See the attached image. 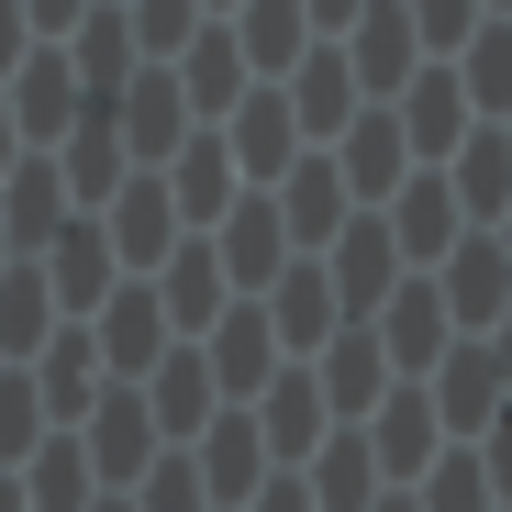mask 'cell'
I'll list each match as a JSON object with an SVG mask.
<instances>
[{
  "mask_svg": "<svg viewBox=\"0 0 512 512\" xmlns=\"http://www.w3.org/2000/svg\"><path fill=\"white\" fill-rule=\"evenodd\" d=\"M323 279H334V301H346V323H379V312H390V290H401L412 268H401L390 223H379V212H357L346 234L323 245Z\"/></svg>",
  "mask_w": 512,
  "mask_h": 512,
  "instance_id": "8992f818",
  "label": "cell"
},
{
  "mask_svg": "<svg viewBox=\"0 0 512 512\" xmlns=\"http://www.w3.org/2000/svg\"><path fill=\"white\" fill-rule=\"evenodd\" d=\"M90 512H134V490H101V501H90Z\"/></svg>",
  "mask_w": 512,
  "mask_h": 512,
  "instance_id": "b9f144b4",
  "label": "cell"
},
{
  "mask_svg": "<svg viewBox=\"0 0 512 512\" xmlns=\"http://www.w3.org/2000/svg\"><path fill=\"white\" fill-rule=\"evenodd\" d=\"M401 23H412V45H423V67H446L490 12H479V0H401Z\"/></svg>",
  "mask_w": 512,
  "mask_h": 512,
  "instance_id": "d6a6232c",
  "label": "cell"
},
{
  "mask_svg": "<svg viewBox=\"0 0 512 512\" xmlns=\"http://www.w3.org/2000/svg\"><path fill=\"white\" fill-rule=\"evenodd\" d=\"M446 190H457V212H468V234H490L501 212H512V145H501V123H479L457 156H446Z\"/></svg>",
  "mask_w": 512,
  "mask_h": 512,
  "instance_id": "484cf974",
  "label": "cell"
},
{
  "mask_svg": "<svg viewBox=\"0 0 512 512\" xmlns=\"http://www.w3.org/2000/svg\"><path fill=\"white\" fill-rule=\"evenodd\" d=\"M379 223H390V245H401V268H412V279H435L446 256L468 245V212H457V190H446V167H412V190H401Z\"/></svg>",
  "mask_w": 512,
  "mask_h": 512,
  "instance_id": "52a82bcc",
  "label": "cell"
},
{
  "mask_svg": "<svg viewBox=\"0 0 512 512\" xmlns=\"http://www.w3.org/2000/svg\"><path fill=\"white\" fill-rule=\"evenodd\" d=\"M167 78H179V101H190V123H223L245 90H256V78H245V56H234V34L223 23H201L179 56H167Z\"/></svg>",
  "mask_w": 512,
  "mask_h": 512,
  "instance_id": "d4e9b609",
  "label": "cell"
},
{
  "mask_svg": "<svg viewBox=\"0 0 512 512\" xmlns=\"http://www.w3.org/2000/svg\"><path fill=\"white\" fill-rule=\"evenodd\" d=\"M357 435H368V457H379V479H390V490H412L423 468L446 457V423H435V401H423V379H401V390L357 423Z\"/></svg>",
  "mask_w": 512,
  "mask_h": 512,
  "instance_id": "4fadbf2b",
  "label": "cell"
},
{
  "mask_svg": "<svg viewBox=\"0 0 512 512\" xmlns=\"http://www.w3.org/2000/svg\"><path fill=\"white\" fill-rule=\"evenodd\" d=\"M490 245H501V268H512V212H501V223H490Z\"/></svg>",
  "mask_w": 512,
  "mask_h": 512,
  "instance_id": "60d3db41",
  "label": "cell"
},
{
  "mask_svg": "<svg viewBox=\"0 0 512 512\" xmlns=\"http://www.w3.org/2000/svg\"><path fill=\"white\" fill-rule=\"evenodd\" d=\"M446 78H457V101H468L479 123H512V23H479V34L446 56Z\"/></svg>",
  "mask_w": 512,
  "mask_h": 512,
  "instance_id": "f546056e",
  "label": "cell"
},
{
  "mask_svg": "<svg viewBox=\"0 0 512 512\" xmlns=\"http://www.w3.org/2000/svg\"><path fill=\"white\" fill-rule=\"evenodd\" d=\"M12 479H23L34 512H90V501H101V468H90V446H78V435H45Z\"/></svg>",
  "mask_w": 512,
  "mask_h": 512,
  "instance_id": "f1b7e54d",
  "label": "cell"
},
{
  "mask_svg": "<svg viewBox=\"0 0 512 512\" xmlns=\"http://www.w3.org/2000/svg\"><path fill=\"white\" fill-rule=\"evenodd\" d=\"M56 179H67V201L78 212H101L123 179H134V156H123V134H112V112H90V123H78L67 145H56Z\"/></svg>",
  "mask_w": 512,
  "mask_h": 512,
  "instance_id": "4316f807",
  "label": "cell"
},
{
  "mask_svg": "<svg viewBox=\"0 0 512 512\" xmlns=\"http://www.w3.org/2000/svg\"><path fill=\"white\" fill-rule=\"evenodd\" d=\"M78 446H90L101 490H134V479H145V468L167 457V435H156L145 390H101V401H90V423H78Z\"/></svg>",
  "mask_w": 512,
  "mask_h": 512,
  "instance_id": "9c48e42d",
  "label": "cell"
},
{
  "mask_svg": "<svg viewBox=\"0 0 512 512\" xmlns=\"http://www.w3.org/2000/svg\"><path fill=\"white\" fill-rule=\"evenodd\" d=\"M134 390H145V412H156V435H167V446H201L212 423H223V390H212L201 346H167V357H156Z\"/></svg>",
  "mask_w": 512,
  "mask_h": 512,
  "instance_id": "5bb4252c",
  "label": "cell"
},
{
  "mask_svg": "<svg viewBox=\"0 0 512 512\" xmlns=\"http://www.w3.org/2000/svg\"><path fill=\"white\" fill-rule=\"evenodd\" d=\"M134 512H212V490H201V468H190L179 446H167V457L134 479Z\"/></svg>",
  "mask_w": 512,
  "mask_h": 512,
  "instance_id": "836d02e7",
  "label": "cell"
},
{
  "mask_svg": "<svg viewBox=\"0 0 512 512\" xmlns=\"http://www.w3.org/2000/svg\"><path fill=\"white\" fill-rule=\"evenodd\" d=\"M390 123H401V145H412V167H446V156H457V145L479 134V112L457 101V78H446V67H423L412 90L390 101Z\"/></svg>",
  "mask_w": 512,
  "mask_h": 512,
  "instance_id": "ffe728a7",
  "label": "cell"
},
{
  "mask_svg": "<svg viewBox=\"0 0 512 512\" xmlns=\"http://www.w3.org/2000/svg\"><path fill=\"white\" fill-rule=\"evenodd\" d=\"M0 256H12V234H0Z\"/></svg>",
  "mask_w": 512,
  "mask_h": 512,
  "instance_id": "ee69618b",
  "label": "cell"
},
{
  "mask_svg": "<svg viewBox=\"0 0 512 512\" xmlns=\"http://www.w3.org/2000/svg\"><path fill=\"white\" fill-rule=\"evenodd\" d=\"M479 12H490V23H512V0H479Z\"/></svg>",
  "mask_w": 512,
  "mask_h": 512,
  "instance_id": "7bdbcfd3",
  "label": "cell"
},
{
  "mask_svg": "<svg viewBox=\"0 0 512 512\" xmlns=\"http://www.w3.org/2000/svg\"><path fill=\"white\" fill-rule=\"evenodd\" d=\"M212 256H223V290H234V301H268V290L290 279V223H279V201L245 190V201L212 223Z\"/></svg>",
  "mask_w": 512,
  "mask_h": 512,
  "instance_id": "7a4b0ae2",
  "label": "cell"
},
{
  "mask_svg": "<svg viewBox=\"0 0 512 512\" xmlns=\"http://www.w3.org/2000/svg\"><path fill=\"white\" fill-rule=\"evenodd\" d=\"M45 435H56V423H45V390H34L23 368H0V479H12Z\"/></svg>",
  "mask_w": 512,
  "mask_h": 512,
  "instance_id": "1f68e13d",
  "label": "cell"
},
{
  "mask_svg": "<svg viewBox=\"0 0 512 512\" xmlns=\"http://www.w3.org/2000/svg\"><path fill=\"white\" fill-rule=\"evenodd\" d=\"M468 457H479V468H490V501H501V512H512V412H501V423H490V435H479V446H468Z\"/></svg>",
  "mask_w": 512,
  "mask_h": 512,
  "instance_id": "e575fe53",
  "label": "cell"
},
{
  "mask_svg": "<svg viewBox=\"0 0 512 512\" xmlns=\"http://www.w3.org/2000/svg\"><path fill=\"white\" fill-rule=\"evenodd\" d=\"M201 368H212V390H223V412H256V401H268V379L290 368L279 357V334H268V312H256V301H234L212 334H201Z\"/></svg>",
  "mask_w": 512,
  "mask_h": 512,
  "instance_id": "5b68a950",
  "label": "cell"
},
{
  "mask_svg": "<svg viewBox=\"0 0 512 512\" xmlns=\"http://www.w3.org/2000/svg\"><path fill=\"white\" fill-rule=\"evenodd\" d=\"M156 179H167V201H179V234H212L234 201H245V179H234V156H223V123H201L179 156H167L156 167Z\"/></svg>",
  "mask_w": 512,
  "mask_h": 512,
  "instance_id": "9a60e30c",
  "label": "cell"
},
{
  "mask_svg": "<svg viewBox=\"0 0 512 512\" xmlns=\"http://www.w3.org/2000/svg\"><path fill=\"white\" fill-rule=\"evenodd\" d=\"M245 512H312V479H301V468H279V479H268V490H256Z\"/></svg>",
  "mask_w": 512,
  "mask_h": 512,
  "instance_id": "74e56055",
  "label": "cell"
},
{
  "mask_svg": "<svg viewBox=\"0 0 512 512\" xmlns=\"http://www.w3.org/2000/svg\"><path fill=\"white\" fill-rule=\"evenodd\" d=\"M112 134H123V156H134V167H167L201 123H190V101H179V78H167V67H145L134 90L112 101Z\"/></svg>",
  "mask_w": 512,
  "mask_h": 512,
  "instance_id": "d6986e66",
  "label": "cell"
},
{
  "mask_svg": "<svg viewBox=\"0 0 512 512\" xmlns=\"http://www.w3.org/2000/svg\"><path fill=\"white\" fill-rule=\"evenodd\" d=\"M256 312H268V334H279V357H290V368H312V357L334 346V334H346V301H334L323 256H290V279H279L268 301H256Z\"/></svg>",
  "mask_w": 512,
  "mask_h": 512,
  "instance_id": "ba28073f",
  "label": "cell"
},
{
  "mask_svg": "<svg viewBox=\"0 0 512 512\" xmlns=\"http://www.w3.org/2000/svg\"><path fill=\"white\" fill-rule=\"evenodd\" d=\"M279 101H290V123H301V156H334V145H346V123L368 112V101H357L346 45H312V56L279 78Z\"/></svg>",
  "mask_w": 512,
  "mask_h": 512,
  "instance_id": "277c9868",
  "label": "cell"
},
{
  "mask_svg": "<svg viewBox=\"0 0 512 512\" xmlns=\"http://www.w3.org/2000/svg\"><path fill=\"white\" fill-rule=\"evenodd\" d=\"M435 290H446V323L468 334V346L512 312V268H501V245H490V234H468V245L446 256V268H435Z\"/></svg>",
  "mask_w": 512,
  "mask_h": 512,
  "instance_id": "603a6c76",
  "label": "cell"
},
{
  "mask_svg": "<svg viewBox=\"0 0 512 512\" xmlns=\"http://www.w3.org/2000/svg\"><path fill=\"white\" fill-rule=\"evenodd\" d=\"M179 457L201 468V490H212V512H245L256 490L279 479V468H268V446H256V423H245V412H223L212 435H201V446H179Z\"/></svg>",
  "mask_w": 512,
  "mask_h": 512,
  "instance_id": "7402d4cb",
  "label": "cell"
},
{
  "mask_svg": "<svg viewBox=\"0 0 512 512\" xmlns=\"http://www.w3.org/2000/svg\"><path fill=\"white\" fill-rule=\"evenodd\" d=\"M245 423H256V446H268V468H312V457H323V435H334V412H323L312 368H279V379H268V401H256Z\"/></svg>",
  "mask_w": 512,
  "mask_h": 512,
  "instance_id": "2e32d148",
  "label": "cell"
},
{
  "mask_svg": "<svg viewBox=\"0 0 512 512\" xmlns=\"http://www.w3.org/2000/svg\"><path fill=\"white\" fill-rule=\"evenodd\" d=\"M78 334L101 346V379H112V390H134L167 346H179V334H167V312H156V279H123V290H112L90 323H78Z\"/></svg>",
  "mask_w": 512,
  "mask_h": 512,
  "instance_id": "3957f363",
  "label": "cell"
},
{
  "mask_svg": "<svg viewBox=\"0 0 512 512\" xmlns=\"http://www.w3.org/2000/svg\"><path fill=\"white\" fill-rule=\"evenodd\" d=\"M156 312H167V334H179V346H201V334L234 312V290H223V256H212V234H190L179 256H167L156 268Z\"/></svg>",
  "mask_w": 512,
  "mask_h": 512,
  "instance_id": "ac0fdd59",
  "label": "cell"
},
{
  "mask_svg": "<svg viewBox=\"0 0 512 512\" xmlns=\"http://www.w3.org/2000/svg\"><path fill=\"white\" fill-rule=\"evenodd\" d=\"M223 34H234V56H245V78H256V90H279V78L312 56V12H301V0H245Z\"/></svg>",
  "mask_w": 512,
  "mask_h": 512,
  "instance_id": "cb8c5ba5",
  "label": "cell"
},
{
  "mask_svg": "<svg viewBox=\"0 0 512 512\" xmlns=\"http://www.w3.org/2000/svg\"><path fill=\"white\" fill-rule=\"evenodd\" d=\"M268 201H279V223H290V256H323L334 234L357 223V201H346V179H334V156H301V167H290V179H279Z\"/></svg>",
  "mask_w": 512,
  "mask_h": 512,
  "instance_id": "44dd1931",
  "label": "cell"
},
{
  "mask_svg": "<svg viewBox=\"0 0 512 512\" xmlns=\"http://www.w3.org/2000/svg\"><path fill=\"white\" fill-rule=\"evenodd\" d=\"M334 179H346L357 212H390V201L412 190V145H401V123H390V112H357L346 145H334Z\"/></svg>",
  "mask_w": 512,
  "mask_h": 512,
  "instance_id": "e0dca14e",
  "label": "cell"
},
{
  "mask_svg": "<svg viewBox=\"0 0 512 512\" xmlns=\"http://www.w3.org/2000/svg\"><path fill=\"white\" fill-rule=\"evenodd\" d=\"M368 334H379L390 379H435V368H446V346H457V323H446V290H435V279H401V290H390V312H379Z\"/></svg>",
  "mask_w": 512,
  "mask_h": 512,
  "instance_id": "30bf717a",
  "label": "cell"
},
{
  "mask_svg": "<svg viewBox=\"0 0 512 512\" xmlns=\"http://www.w3.org/2000/svg\"><path fill=\"white\" fill-rule=\"evenodd\" d=\"M23 56H34V23H23V0H0V78H23Z\"/></svg>",
  "mask_w": 512,
  "mask_h": 512,
  "instance_id": "8d00e7d4",
  "label": "cell"
},
{
  "mask_svg": "<svg viewBox=\"0 0 512 512\" xmlns=\"http://www.w3.org/2000/svg\"><path fill=\"white\" fill-rule=\"evenodd\" d=\"M101 234H112V256H123V279H156L167 268V256H179L190 234H179V201H167V179H156V167H134V179L90 212Z\"/></svg>",
  "mask_w": 512,
  "mask_h": 512,
  "instance_id": "6da1fadb",
  "label": "cell"
},
{
  "mask_svg": "<svg viewBox=\"0 0 512 512\" xmlns=\"http://www.w3.org/2000/svg\"><path fill=\"white\" fill-rule=\"evenodd\" d=\"M0 512H34V501H23V479H0Z\"/></svg>",
  "mask_w": 512,
  "mask_h": 512,
  "instance_id": "ab89813d",
  "label": "cell"
},
{
  "mask_svg": "<svg viewBox=\"0 0 512 512\" xmlns=\"http://www.w3.org/2000/svg\"><path fill=\"white\" fill-rule=\"evenodd\" d=\"M501 145H512V123H501Z\"/></svg>",
  "mask_w": 512,
  "mask_h": 512,
  "instance_id": "f6af8a7d",
  "label": "cell"
},
{
  "mask_svg": "<svg viewBox=\"0 0 512 512\" xmlns=\"http://www.w3.org/2000/svg\"><path fill=\"white\" fill-rule=\"evenodd\" d=\"M412 512H501V501H490V468H479L468 446H446L435 468L412 479Z\"/></svg>",
  "mask_w": 512,
  "mask_h": 512,
  "instance_id": "4dcf8cb0",
  "label": "cell"
},
{
  "mask_svg": "<svg viewBox=\"0 0 512 512\" xmlns=\"http://www.w3.org/2000/svg\"><path fill=\"white\" fill-rule=\"evenodd\" d=\"M223 156H234L245 190H279L290 167H301V123H290V101H279V90H245V101L223 112Z\"/></svg>",
  "mask_w": 512,
  "mask_h": 512,
  "instance_id": "7c38bea8",
  "label": "cell"
},
{
  "mask_svg": "<svg viewBox=\"0 0 512 512\" xmlns=\"http://www.w3.org/2000/svg\"><path fill=\"white\" fill-rule=\"evenodd\" d=\"M301 479H312V512H379V501H390V479H379L368 435H323V457H312Z\"/></svg>",
  "mask_w": 512,
  "mask_h": 512,
  "instance_id": "83f0119b",
  "label": "cell"
},
{
  "mask_svg": "<svg viewBox=\"0 0 512 512\" xmlns=\"http://www.w3.org/2000/svg\"><path fill=\"white\" fill-rule=\"evenodd\" d=\"M312 390H323V412H334V435H357V423H368L401 379H390V357H379V334H368V323H346V334L312 357Z\"/></svg>",
  "mask_w": 512,
  "mask_h": 512,
  "instance_id": "8fae6325",
  "label": "cell"
},
{
  "mask_svg": "<svg viewBox=\"0 0 512 512\" xmlns=\"http://www.w3.org/2000/svg\"><path fill=\"white\" fill-rule=\"evenodd\" d=\"M90 12H101V0H23V23H34V34H56V45L90 23Z\"/></svg>",
  "mask_w": 512,
  "mask_h": 512,
  "instance_id": "d590c367",
  "label": "cell"
},
{
  "mask_svg": "<svg viewBox=\"0 0 512 512\" xmlns=\"http://www.w3.org/2000/svg\"><path fill=\"white\" fill-rule=\"evenodd\" d=\"M23 167V134H12V101H0V179Z\"/></svg>",
  "mask_w": 512,
  "mask_h": 512,
  "instance_id": "f35d334b",
  "label": "cell"
}]
</instances>
